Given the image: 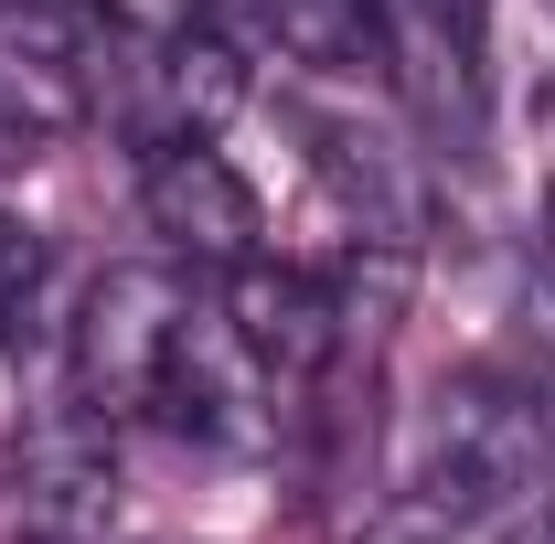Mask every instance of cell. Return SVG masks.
I'll return each mask as SVG.
<instances>
[{
	"label": "cell",
	"mask_w": 555,
	"mask_h": 544,
	"mask_svg": "<svg viewBox=\"0 0 555 544\" xmlns=\"http://www.w3.org/2000/svg\"><path fill=\"white\" fill-rule=\"evenodd\" d=\"M374 65L438 160L491 150V0H374Z\"/></svg>",
	"instance_id": "obj_2"
},
{
	"label": "cell",
	"mask_w": 555,
	"mask_h": 544,
	"mask_svg": "<svg viewBox=\"0 0 555 544\" xmlns=\"http://www.w3.org/2000/svg\"><path fill=\"white\" fill-rule=\"evenodd\" d=\"M139 213H150V235L171 246V268L235 277L246 257H268V213H257L246 171H235L214 139H171V150H150V160H139Z\"/></svg>",
	"instance_id": "obj_4"
},
{
	"label": "cell",
	"mask_w": 555,
	"mask_h": 544,
	"mask_svg": "<svg viewBox=\"0 0 555 544\" xmlns=\"http://www.w3.org/2000/svg\"><path fill=\"white\" fill-rule=\"evenodd\" d=\"M545 11H555V0H545Z\"/></svg>",
	"instance_id": "obj_14"
},
{
	"label": "cell",
	"mask_w": 555,
	"mask_h": 544,
	"mask_svg": "<svg viewBox=\"0 0 555 544\" xmlns=\"http://www.w3.org/2000/svg\"><path fill=\"white\" fill-rule=\"evenodd\" d=\"M54 129H65V118H54V96H43V86L22 75V54L0 43V160H33Z\"/></svg>",
	"instance_id": "obj_11"
},
{
	"label": "cell",
	"mask_w": 555,
	"mask_h": 544,
	"mask_svg": "<svg viewBox=\"0 0 555 544\" xmlns=\"http://www.w3.org/2000/svg\"><path fill=\"white\" fill-rule=\"evenodd\" d=\"M224 11L257 54L310 65V75H352L374 54V0H224Z\"/></svg>",
	"instance_id": "obj_8"
},
{
	"label": "cell",
	"mask_w": 555,
	"mask_h": 544,
	"mask_svg": "<svg viewBox=\"0 0 555 544\" xmlns=\"http://www.w3.org/2000/svg\"><path fill=\"white\" fill-rule=\"evenodd\" d=\"M0 544H118V480L96 459H43L11 502V534Z\"/></svg>",
	"instance_id": "obj_9"
},
{
	"label": "cell",
	"mask_w": 555,
	"mask_h": 544,
	"mask_svg": "<svg viewBox=\"0 0 555 544\" xmlns=\"http://www.w3.org/2000/svg\"><path fill=\"white\" fill-rule=\"evenodd\" d=\"M524 341H534V363H545V385H555V246L524 268Z\"/></svg>",
	"instance_id": "obj_12"
},
{
	"label": "cell",
	"mask_w": 555,
	"mask_h": 544,
	"mask_svg": "<svg viewBox=\"0 0 555 544\" xmlns=\"http://www.w3.org/2000/svg\"><path fill=\"white\" fill-rule=\"evenodd\" d=\"M43 321V235L0 213V352H22Z\"/></svg>",
	"instance_id": "obj_10"
},
{
	"label": "cell",
	"mask_w": 555,
	"mask_h": 544,
	"mask_svg": "<svg viewBox=\"0 0 555 544\" xmlns=\"http://www.w3.org/2000/svg\"><path fill=\"white\" fill-rule=\"evenodd\" d=\"M288 129L310 139V171H321V193L363 224V246H406L427 235V182H416V160L396 139L374 129V118H352V107H288Z\"/></svg>",
	"instance_id": "obj_5"
},
{
	"label": "cell",
	"mask_w": 555,
	"mask_h": 544,
	"mask_svg": "<svg viewBox=\"0 0 555 544\" xmlns=\"http://www.w3.org/2000/svg\"><path fill=\"white\" fill-rule=\"evenodd\" d=\"M545 544H555V513H545Z\"/></svg>",
	"instance_id": "obj_13"
},
{
	"label": "cell",
	"mask_w": 555,
	"mask_h": 544,
	"mask_svg": "<svg viewBox=\"0 0 555 544\" xmlns=\"http://www.w3.org/2000/svg\"><path fill=\"white\" fill-rule=\"evenodd\" d=\"M182 321H193V288L182 268H107L86 299H75V332H65V374H75V406L96 427L160 406V374L182 352Z\"/></svg>",
	"instance_id": "obj_3"
},
{
	"label": "cell",
	"mask_w": 555,
	"mask_h": 544,
	"mask_svg": "<svg viewBox=\"0 0 555 544\" xmlns=\"http://www.w3.org/2000/svg\"><path fill=\"white\" fill-rule=\"evenodd\" d=\"M224 332L268 363V385H310L343 363V288L321 268H278V257H246L224 277Z\"/></svg>",
	"instance_id": "obj_7"
},
{
	"label": "cell",
	"mask_w": 555,
	"mask_h": 544,
	"mask_svg": "<svg viewBox=\"0 0 555 544\" xmlns=\"http://www.w3.org/2000/svg\"><path fill=\"white\" fill-rule=\"evenodd\" d=\"M555 470V396L545 374H449L438 406L416 427L406 459V523L416 534H470V523H502L534 480Z\"/></svg>",
	"instance_id": "obj_1"
},
{
	"label": "cell",
	"mask_w": 555,
	"mask_h": 544,
	"mask_svg": "<svg viewBox=\"0 0 555 544\" xmlns=\"http://www.w3.org/2000/svg\"><path fill=\"white\" fill-rule=\"evenodd\" d=\"M235 107H246V65H235V43H214V33H150L107 118H118L139 150H171V139H214Z\"/></svg>",
	"instance_id": "obj_6"
}]
</instances>
